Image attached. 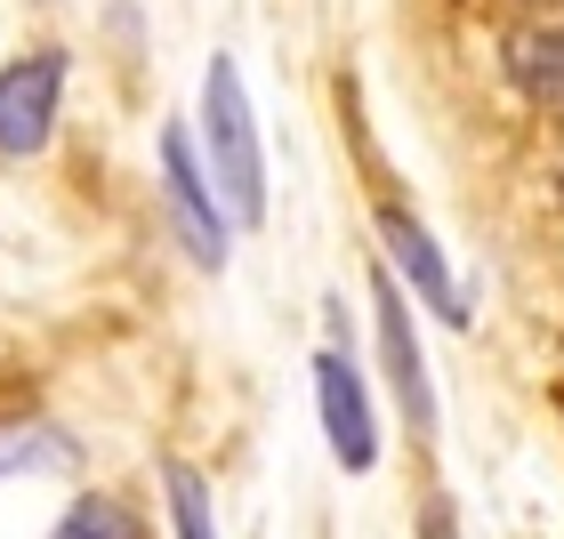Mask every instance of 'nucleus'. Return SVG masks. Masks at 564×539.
Listing matches in <instances>:
<instances>
[{"label":"nucleus","mask_w":564,"mask_h":539,"mask_svg":"<svg viewBox=\"0 0 564 539\" xmlns=\"http://www.w3.org/2000/svg\"><path fill=\"white\" fill-rule=\"evenodd\" d=\"M202 177L235 210V226L267 218V145H259V113L242 97V65L226 48L202 73Z\"/></svg>","instance_id":"nucleus-1"},{"label":"nucleus","mask_w":564,"mask_h":539,"mask_svg":"<svg viewBox=\"0 0 564 539\" xmlns=\"http://www.w3.org/2000/svg\"><path fill=\"white\" fill-rule=\"evenodd\" d=\"M315 403H323V435H330V459L347 475H371L379 468V419H371V395L355 378V354L347 346H323L315 354Z\"/></svg>","instance_id":"nucleus-2"},{"label":"nucleus","mask_w":564,"mask_h":539,"mask_svg":"<svg viewBox=\"0 0 564 539\" xmlns=\"http://www.w3.org/2000/svg\"><path fill=\"white\" fill-rule=\"evenodd\" d=\"M57 89H65V48H33L0 73V153L24 162L57 130Z\"/></svg>","instance_id":"nucleus-3"},{"label":"nucleus","mask_w":564,"mask_h":539,"mask_svg":"<svg viewBox=\"0 0 564 539\" xmlns=\"http://www.w3.org/2000/svg\"><path fill=\"white\" fill-rule=\"evenodd\" d=\"M162 194H170V218H177V234H186L194 266H226V218H218V194H210V177H202V153H194L186 130L162 138Z\"/></svg>","instance_id":"nucleus-4"},{"label":"nucleus","mask_w":564,"mask_h":539,"mask_svg":"<svg viewBox=\"0 0 564 539\" xmlns=\"http://www.w3.org/2000/svg\"><path fill=\"white\" fill-rule=\"evenodd\" d=\"M371 315H379V354H388V378H395L403 410H412L420 435H435V387H427V354H420L412 306H403V282H388V274L371 282Z\"/></svg>","instance_id":"nucleus-5"},{"label":"nucleus","mask_w":564,"mask_h":539,"mask_svg":"<svg viewBox=\"0 0 564 539\" xmlns=\"http://www.w3.org/2000/svg\"><path fill=\"white\" fill-rule=\"evenodd\" d=\"M379 242H388L395 274L412 282V290L435 306V315H444V322H468V298H459V282H452V266H444V250H435V234H427L412 210H379Z\"/></svg>","instance_id":"nucleus-6"},{"label":"nucleus","mask_w":564,"mask_h":539,"mask_svg":"<svg viewBox=\"0 0 564 539\" xmlns=\"http://www.w3.org/2000/svg\"><path fill=\"white\" fill-rule=\"evenodd\" d=\"M508 73H517L524 97H541V106L564 113V33H517L508 41Z\"/></svg>","instance_id":"nucleus-7"},{"label":"nucleus","mask_w":564,"mask_h":539,"mask_svg":"<svg viewBox=\"0 0 564 539\" xmlns=\"http://www.w3.org/2000/svg\"><path fill=\"white\" fill-rule=\"evenodd\" d=\"M73 443L41 419H0V475H33V468H65Z\"/></svg>","instance_id":"nucleus-8"},{"label":"nucleus","mask_w":564,"mask_h":539,"mask_svg":"<svg viewBox=\"0 0 564 539\" xmlns=\"http://www.w3.org/2000/svg\"><path fill=\"white\" fill-rule=\"evenodd\" d=\"M162 483H170V524L177 539H218V516H210V483H202L186 459H162Z\"/></svg>","instance_id":"nucleus-9"},{"label":"nucleus","mask_w":564,"mask_h":539,"mask_svg":"<svg viewBox=\"0 0 564 539\" xmlns=\"http://www.w3.org/2000/svg\"><path fill=\"white\" fill-rule=\"evenodd\" d=\"M48 539H145V531H138V516H130L121 499H97V492H89V499L65 507V524L48 531Z\"/></svg>","instance_id":"nucleus-10"},{"label":"nucleus","mask_w":564,"mask_h":539,"mask_svg":"<svg viewBox=\"0 0 564 539\" xmlns=\"http://www.w3.org/2000/svg\"><path fill=\"white\" fill-rule=\"evenodd\" d=\"M420 539H459V524H452V499H427V507H420Z\"/></svg>","instance_id":"nucleus-11"},{"label":"nucleus","mask_w":564,"mask_h":539,"mask_svg":"<svg viewBox=\"0 0 564 539\" xmlns=\"http://www.w3.org/2000/svg\"><path fill=\"white\" fill-rule=\"evenodd\" d=\"M532 9H564V0H532Z\"/></svg>","instance_id":"nucleus-12"}]
</instances>
